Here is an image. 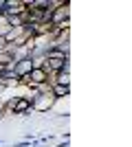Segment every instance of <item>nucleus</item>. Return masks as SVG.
<instances>
[{
    "label": "nucleus",
    "mask_w": 132,
    "mask_h": 147,
    "mask_svg": "<svg viewBox=\"0 0 132 147\" xmlns=\"http://www.w3.org/2000/svg\"><path fill=\"white\" fill-rule=\"evenodd\" d=\"M31 112V99L29 97H16L7 103V114H29Z\"/></svg>",
    "instance_id": "1"
},
{
    "label": "nucleus",
    "mask_w": 132,
    "mask_h": 147,
    "mask_svg": "<svg viewBox=\"0 0 132 147\" xmlns=\"http://www.w3.org/2000/svg\"><path fill=\"white\" fill-rule=\"evenodd\" d=\"M33 70V59L31 57H24V59H18L13 64V75H16V79L22 77V75H29Z\"/></svg>",
    "instance_id": "2"
},
{
    "label": "nucleus",
    "mask_w": 132,
    "mask_h": 147,
    "mask_svg": "<svg viewBox=\"0 0 132 147\" xmlns=\"http://www.w3.org/2000/svg\"><path fill=\"white\" fill-rule=\"evenodd\" d=\"M51 94L53 99H64L70 94V86H62V84H53L51 86Z\"/></svg>",
    "instance_id": "3"
},
{
    "label": "nucleus",
    "mask_w": 132,
    "mask_h": 147,
    "mask_svg": "<svg viewBox=\"0 0 132 147\" xmlns=\"http://www.w3.org/2000/svg\"><path fill=\"white\" fill-rule=\"evenodd\" d=\"M68 73H57V79H55V84H62V86H68Z\"/></svg>",
    "instance_id": "4"
}]
</instances>
